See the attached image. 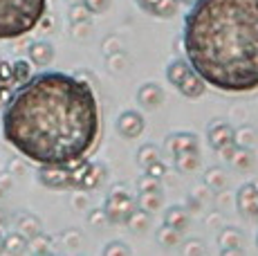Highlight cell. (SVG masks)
I'll return each instance as SVG.
<instances>
[{
  "label": "cell",
  "mask_w": 258,
  "mask_h": 256,
  "mask_svg": "<svg viewBox=\"0 0 258 256\" xmlns=\"http://www.w3.org/2000/svg\"><path fill=\"white\" fill-rule=\"evenodd\" d=\"M47 0H0V41L29 34L45 18Z\"/></svg>",
  "instance_id": "obj_3"
},
{
  "label": "cell",
  "mask_w": 258,
  "mask_h": 256,
  "mask_svg": "<svg viewBox=\"0 0 258 256\" xmlns=\"http://www.w3.org/2000/svg\"><path fill=\"white\" fill-rule=\"evenodd\" d=\"M155 160H160V153H157V149L153 144H144L142 149L137 151V162H140L142 166H148Z\"/></svg>",
  "instance_id": "obj_27"
},
{
  "label": "cell",
  "mask_w": 258,
  "mask_h": 256,
  "mask_svg": "<svg viewBox=\"0 0 258 256\" xmlns=\"http://www.w3.org/2000/svg\"><path fill=\"white\" fill-rule=\"evenodd\" d=\"M99 103L88 81L63 72L32 75L3 112V135L36 164L72 166L99 140Z\"/></svg>",
  "instance_id": "obj_1"
},
{
  "label": "cell",
  "mask_w": 258,
  "mask_h": 256,
  "mask_svg": "<svg viewBox=\"0 0 258 256\" xmlns=\"http://www.w3.org/2000/svg\"><path fill=\"white\" fill-rule=\"evenodd\" d=\"M106 180V169H103L101 164H88V169H86V173H83V178H81V184H79V191H92V189H97L101 182Z\"/></svg>",
  "instance_id": "obj_12"
},
{
  "label": "cell",
  "mask_w": 258,
  "mask_h": 256,
  "mask_svg": "<svg viewBox=\"0 0 258 256\" xmlns=\"http://www.w3.org/2000/svg\"><path fill=\"white\" fill-rule=\"evenodd\" d=\"M3 252H5V236L0 234V254H3Z\"/></svg>",
  "instance_id": "obj_39"
},
{
  "label": "cell",
  "mask_w": 258,
  "mask_h": 256,
  "mask_svg": "<svg viewBox=\"0 0 258 256\" xmlns=\"http://www.w3.org/2000/svg\"><path fill=\"white\" fill-rule=\"evenodd\" d=\"M0 196H3V189H0Z\"/></svg>",
  "instance_id": "obj_43"
},
{
  "label": "cell",
  "mask_w": 258,
  "mask_h": 256,
  "mask_svg": "<svg viewBox=\"0 0 258 256\" xmlns=\"http://www.w3.org/2000/svg\"><path fill=\"white\" fill-rule=\"evenodd\" d=\"M234 142H236V146L249 149L251 142H254V131H251V128H240V131H234Z\"/></svg>",
  "instance_id": "obj_28"
},
{
  "label": "cell",
  "mask_w": 258,
  "mask_h": 256,
  "mask_svg": "<svg viewBox=\"0 0 258 256\" xmlns=\"http://www.w3.org/2000/svg\"><path fill=\"white\" fill-rule=\"evenodd\" d=\"M218 240H220V245H222V252L231 254V252H238V247H240V243H242V236L238 229L227 227V229L220 231V238Z\"/></svg>",
  "instance_id": "obj_18"
},
{
  "label": "cell",
  "mask_w": 258,
  "mask_h": 256,
  "mask_svg": "<svg viewBox=\"0 0 258 256\" xmlns=\"http://www.w3.org/2000/svg\"><path fill=\"white\" fill-rule=\"evenodd\" d=\"M256 216H258V214H256Z\"/></svg>",
  "instance_id": "obj_44"
},
{
  "label": "cell",
  "mask_w": 258,
  "mask_h": 256,
  "mask_svg": "<svg viewBox=\"0 0 258 256\" xmlns=\"http://www.w3.org/2000/svg\"><path fill=\"white\" fill-rule=\"evenodd\" d=\"M83 7L88 9L90 14H103L110 9V3L112 0H81Z\"/></svg>",
  "instance_id": "obj_29"
},
{
  "label": "cell",
  "mask_w": 258,
  "mask_h": 256,
  "mask_svg": "<svg viewBox=\"0 0 258 256\" xmlns=\"http://www.w3.org/2000/svg\"><path fill=\"white\" fill-rule=\"evenodd\" d=\"M157 240H160L164 247H175V245L180 243V231L168 227V225H162V227L157 229Z\"/></svg>",
  "instance_id": "obj_25"
},
{
  "label": "cell",
  "mask_w": 258,
  "mask_h": 256,
  "mask_svg": "<svg viewBox=\"0 0 258 256\" xmlns=\"http://www.w3.org/2000/svg\"><path fill=\"white\" fill-rule=\"evenodd\" d=\"M144 131V117L135 110H123L117 119V133L126 140H133V137L142 135Z\"/></svg>",
  "instance_id": "obj_6"
},
{
  "label": "cell",
  "mask_w": 258,
  "mask_h": 256,
  "mask_svg": "<svg viewBox=\"0 0 258 256\" xmlns=\"http://www.w3.org/2000/svg\"><path fill=\"white\" fill-rule=\"evenodd\" d=\"M205 182L209 184V189L222 191L227 186V173L220 169V166H211V169L205 173Z\"/></svg>",
  "instance_id": "obj_21"
},
{
  "label": "cell",
  "mask_w": 258,
  "mask_h": 256,
  "mask_svg": "<svg viewBox=\"0 0 258 256\" xmlns=\"http://www.w3.org/2000/svg\"><path fill=\"white\" fill-rule=\"evenodd\" d=\"M135 3L140 5V7H142L146 14H153V7H155V5L160 3V0H135Z\"/></svg>",
  "instance_id": "obj_36"
},
{
  "label": "cell",
  "mask_w": 258,
  "mask_h": 256,
  "mask_svg": "<svg viewBox=\"0 0 258 256\" xmlns=\"http://www.w3.org/2000/svg\"><path fill=\"white\" fill-rule=\"evenodd\" d=\"M103 254H106V256H112V254H123V256H128V254H131V249H128L123 243H119V240H112V243L108 245L106 249H103Z\"/></svg>",
  "instance_id": "obj_34"
},
{
  "label": "cell",
  "mask_w": 258,
  "mask_h": 256,
  "mask_svg": "<svg viewBox=\"0 0 258 256\" xmlns=\"http://www.w3.org/2000/svg\"><path fill=\"white\" fill-rule=\"evenodd\" d=\"M205 88H207L205 79L198 75V72H193V68H191V72L177 83V90H180L186 99H198V97H202L205 95Z\"/></svg>",
  "instance_id": "obj_9"
},
{
  "label": "cell",
  "mask_w": 258,
  "mask_h": 256,
  "mask_svg": "<svg viewBox=\"0 0 258 256\" xmlns=\"http://www.w3.org/2000/svg\"><path fill=\"white\" fill-rule=\"evenodd\" d=\"M184 252L186 254H202V252H205V247H200V245H188Z\"/></svg>",
  "instance_id": "obj_37"
},
{
  "label": "cell",
  "mask_w": 258,
  "mask_h": 256,
  "mask_svg": "<svg viewBox=\"0 0 258 256\" xmlns=\"http://www.w3.org/2000/svg\"><path fill=\"white\" fill-rule=\"evenodd\" d=\"M126 225H131L133 231L148 229V225H151V214H148V211H144V209H140V207H135V209L131 211V216L126 218Z\"/></svg>",
  "instance_id": "obj_20"
},
{
  "label": "cell",
  "mask_w": 258,
  "mask_h": 256,
  "mask_svg": "<svg viewBox=\"0 0 258 256\" xmlns=\"http://www.w3.org/2000/svg\"><path fill=\"white\" fill-rule=\"evenodd\" d=\"M135 207H137L135 198H133L128 191L117 186V189L108 196L103 211H106V218L110 225H121V223H126V218L131 216V211L135 209Z\"/></svg>",
  "instance_id": "obj_4"
},
{
  "label": "cell",
  "mask_w": 258,
  "mask_h": 256,
  "mask_svg": "<svg viewBox=\"0 0 258 256\" xmlns=\"http://www.w3.org/2000/svg\"><path fill=\"white\" fill-rule=\"evenodd\" d=\"M173 162H175L177 171L191 173V171H198V166H200V155H198V151H184V153L173 155Z\"/></svg>",
  "instance_id": "obj_15"
},
{
  "label": "cell",
  "mask_w": 258,
  "mask_h": 256,
  "mask_svg": "<svg viewBox=\"0 0 258 256\" xmlns=\"http://www.w3.org/2000/svg\"><path fill=\"white\" fill-rule=\"evenodd\" d=\"M27 247L32 249L34 254H45L47 249H49V238H47V236L36 234V236H32V243H29Z\"/></svg>",
  "instance_id": "obj_30"
},
{
  "label": "cell",
  "mask_w": 258,
  "mask_h": 256,
  "mask_svg": "<svg viewBox=\"0 0 258 256\" xmlns=\"http://www.w3.org/2000/svg\"><path fill=\"white\" fill-rule=\"evenodd\" d=\"M180 9V3L177 0H160V3L153 7V14L151 16H157V18H171L177 14Z\"/></svg>",
  "instance_id": "obj_23"
},
{
  "label": "cell",
  "mask_w": 258,
  "mask_h": 256,
  "mask_svg": "<svg viewBox=\"0 0 258 256\" xmlns=\"http://www.w3.org/2000/svg\"><path fill=\"white\" fill-rule=\"evenodd\" d=\"M229 142H234V128L229 124H225V121H216V124L209 126V144L213 149H222L225 144H229Z\"/></svg>",
  "instance_id": "obj_11"
},
{
  "label": "cell",
  "mask_w": 258,
  "mask_h": 256,
  "mask_svg": "<svg viewBox=\"0 0 258 256\" xmlns=\"http://www.w3.org/2000/svg\"><path fill=\"white\" fill-rule=\"evenodd\" d=\"M18 225H21V234L25 238H32V236H36L41 227H38V220L34 218V216H21L18 218Z\"/></svg>",
  "instance_id": "obj_26"
},
{
  "label": "cell",
  "mask_w": 258,
  "mask_h": 256,
  "mask_svg": "<svg viewBox=\"0 0 258 256\" xmlns=\"http://www.w3.org/2000/svg\"><path fill=\"white\" fill-rule=\"evenodd\" d=\"M3 225H5V216H3V211H0V229H3Z\"/></svg>",
  "instance_id": "obj_41"
},
{
  "label": "cell",
  "mask_w": 258,
  "mask_h": 256,
  "mask_svg": "<svg viewBox=\"0 0 258 256\" xmlns=\"http://www.w3.org/2000/svg\"><path fill=\"white\" fill-rule=\"evenodd\" d=\"M88 16H90V12H88L83 5H74V7L70 9V21L74 23V25H79V23H86Z\"/></svg>",
  "instance_id": "obj_32"
},
{
  "label": "cell",
  "mask_w": 258,
  "mask_h": 256,
  "mask_svg": "<svg viewBox=\"0 0 258 256\" xmlns=\"http://www.w3.org/2000/svg\"><path fill=\"white\" fill-rule=\"evenodd\" d=\"M70 3H72V5H77V3H79V0H70Z\"/></svg>",
  "instance_id": "obj_42"
},
{
  "label": "cell",
  "mask_w": 258,
  "mask_h": 256,
  "mask_svg": "<svg viewBox=\"0 0 258 256\" xmlns=\"http://www.w3.org/2000/svg\"><path fill=\"white\" fill-rule=\"evenodd\" d=\"M186 61L225 92L258 88V0H196L184 16Z\"/></svg>",
  "instance_id": "obj_2"
},
{
  "label": "cell",
  "mask_w": 258,
  "mask_h": 256,
  "mask_svg": "<svg viewBox=\"0 0 258 256\" xmlns=\"http://www.w3.org/2000/svg\"><path fill=\"white\" fill-rule=\"evenodd\" d=\"M236 203H238V209H240L242 216H256L258 214V186L254 182L242 184L240 189H238Z\"/></svg>",
  "instance_id": "obj_7"
},
{
  "label": "cell",
  "mask_w": 258,
  "mask_h": 256,
  "mask_svg": "<svg viewBox=\"0 0 258 256\" xmlns=\"http://www.w3.org/2000/svg\"><path fill=\"white\" fill-rule=\"evenodd\" d=\"M29 77H32V68H29L27 61H14V63H12L14 86H21V83H25Z\"/></svg>",
  "instance_id": "obj_24"
},
{
  "label": "cell",
  "mask_w": 258,
  "mask_h": 256,
  "mask_svg": "<svg viewBox=\"0 0 258 256\" xmlns=\"http://www.w3.org/2000/svg\"><path fill=\"white\" fill-rule=\"evenodd\" d=\"M52 58H54V50L49 43L38 41V43L29 45V61H32L34 66H49Z\"/></svg>",
  "instance_id": "obj_14"
},
{
  "label": "cell",
  "mask_w": 258,
  "mask_h": 256,
  "mask_svg": "<svg viewBox=\"0 0 258 256\" xmlns=\"http://www.w3.org/2000/svg\"><path fill=\"white\" fill-rule=\"evenodd\" d=\"M177 3H180V5H193L196 0H177Z\"/></svg>",
  "instance_id": "obj_40"
},
{
  "label": "cell",
  "mask_w": 258,
  "mask_h": 256,
  "mask_svg": "<svg viewBox=\"0 0 258 256\" xmlns=\"http://www.w3.org/2000/svg\"><path fill=\"white\" fill-rule=\"evenodd\" d=\"M25 249H27V238H25L21 231L5 236V252L7 254H23Z\"/></svg>",
  "instance_id": "obj_22"
},
{
  "label": "cell",
  "mask_w": 258,
  "mask_h": 256,
  "mask_svg": "<svg viewBox=\"0 0 258 256\" xmlns=\"http://www.w3.org/2000/svg\"><path fill=\"white\" fill-rule=\"evenodd\" d=\"M137 189L140 191H155V189H160V180L148 175V173H144L142 178L137 180Z\"/></svg>",
  "instance_id": "obj_31"
},
{
  "label": "cell",
  "mask_w": 258,
  "mask_h": 256,
  "mask_svg": "<svg viewBox=\"0 0 258 256\" xmlns=\"http://www.w3.org/2000/svg\"><path fill=\"white\" fill-rule=\"evenodd\" d=\"M7 92V86H5V79H3V72H0V99H3V95Z\"/></svg>",
  "instance_id": "obj_38"
},
{
  "label": "cell",
  "mask_w": 258,
  "mask_h": 256,
  "mask_svg": "<svg viewBox=\"0 0 258 256\" xmlns=\"http://www.w3.org/2000/svg\"><path fill=\"white\" fill-rule=\"evenodd\" d=\"M164 225H168V227L182 231L188 227V214L184 207H171V209L164 214Z\"/></svg>",
  "instance_id": "obj_16"
},
{
  "label": "cell",
  "mask_w": 258,
  "mask_h": 256,
  "mask_svg": "<svg viewBox=\"0 0 258 256\" xmlns=\"http://www.w3.org/2000/svg\"><path fill=\"white\" fill-rule=\"evenodd\" d=\"M229 164L234 166L236 171H249L251 166H254V153H251L249 149L238 146V149L234 151V155L229 157Z\"/></svg>",
  "instance_id": "obj_19"
},
{
  "label": "cell",
  "mask_w": 258,
  "mask_h": 256,
  "mask_svg": "<svg viewBox=\"0 0 258 256\" xmlns=\"http://www.w3.org/2000/svg\"><path fill=\"white\" fill-rule=\"evenodd\" d=\"M137 207L144 211H148V214H155V211L162 209V205H164V196H162L160 189L155 191H140V198L135 200Z\"/></svg>",
  "instance_id": "obj_13"
},
{
  "label": "cell",
  "mask_w": 258,
  "mask_h": 256,
  "mask_svg": "<svg viewBox=\"0 0 258 256\" xmlns=\"http://www.w3.org/2000/svg\"><path fill=\"white\" fill-rule=\"evenodd\" d=\"M166 151L173 155L184 153V151H198V137L193 133H173L166 140Z\"/></svg>",
  "instance_id": "obj_8"
},
{
  "label": "cell",
  "mask_w": 258,
  "mask_h": 256,
  "mask_svg": "<svg viewBox=\"0 0 258 256\" xmlns=\"http://www.w3.org/2000/svg\"><path fill=\"white\" fill-rule=\"evenodd\" d=\"M162 99H164V92H162V88L157 83H144L140 90H137V101L144 108H148V110H155L162 103Z\"/></svg>",
  "instance_id": "obj_10"
},
{
  "label": "cell",
  "mask_w": 258,
  "mask_h": 256,
  "mask_svg": "<svg viewBox=\"0 0 258 256\" xmlns=\"http://www.w3.org/2000/svg\"><path fill=\"white\" fill-rule=\"evenodd\" d=\"M38 180L47 186V189H72V173L70 166H58V164H41L38 171Z\"/></svg>",
  "instance_id": "obj_5"
},
{
  "label": "cell",
  "mask_w": 258,
  "mask_h": 256,
  "mask_svg": "<svg viewBox=\"0 0 258 256\" xmlns=\"http://www.w3.org/2000/svg\"><path fill=\"white\" fill-rule=\"evenodd\" d=\"M108 223V218H106V211H101V209H94L92 214H90V225H106Z\"/></svg>",
  "instance_id": "obj_35"
},
{
  "label": "cell",
  "mask_w": 258,
  "mask_h": 256,
  "mask_svg": "<svg viewBox=\"0 0 258 256\" xmlns=\"http://www.w3.org/2000/svg\"><path fill=\"white\" fill-rule=\"evenodd\" d=\"M188 72H191V66H188L186 58H173V61L168 63V68H166V77H168V81H171L173 86H177V83H180Z\"/></svg>",
  "instance_id": "obj_17"
},
{
  "label": "cell",
  "mask_w": 258,
  "mask_h": 256,
  "mask_svg": "<svg viewBox=\"0 0 258 256\" xmlns=\"http://www.w3.org/2000/svg\"><path fill=\"white\" fill-rule=\"evenodd\" d=\"M144 169H146V173H148V175H153V178H157V180H162V178H164V173H166V166L162 164L160 160L151 162V164L144 166Z\"/></svg>",
  "instance_id": "obj_33"
}]
</instances>
